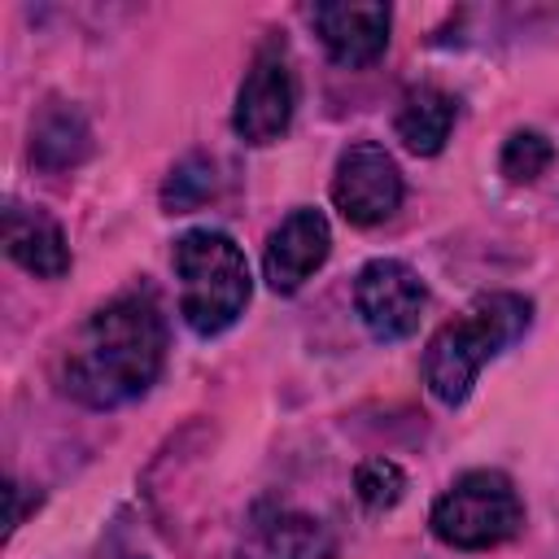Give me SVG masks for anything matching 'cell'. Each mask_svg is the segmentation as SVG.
<instances>
[{
  "mask_svg": "<svg viewBox=\"0 0 559 559\" xmlns=\"http://www.w3.org/2000/svg\"><path fill=\"white\" fill-rule=\"evenodd\" d=\"M258 533H262L266 559H332V550H336L328 524H319L314 515H301V511H275V515H266V524Z\"/></svg>",
  "mask_w": 559,
  "mask_h": 559,
  "instance_id": "13",
  "label": "cell"
},
{
  "mask_svg": "<svg viewBox=\"0 0 559 559\" xmlns=\"http://www.w3.org/2000/svg\"><path fill=\"white\" fill-rule=\"evenodd\" d=\"M166 358V323L148 293H122L100 306L66 354V393L83 406H122L140 397Z\"/></svg>",
  "mask_w": 559,
  "mask_h": 559,
  "instance_id": "1",
  "label": "cell"
},
{
  "mask_svg": "<svg viewBox=\"0 0 559 559\" xmlns=\"http://www.w3.org/2000/svg\"><path fill=\"white\" fill-rule=\"evenodd\" d=\"M4 253L39 280H61L70 271V245L44 210H26V205L4 210Z\"/></svg>",
  "mask_w": 559,
  "mask_h": 559,
  "instance_id": "10",
  "label": "cell"
},
{
  "mask_svg": "<svg viewBox=\"0 0 559 559\" xmlns=\"http://www.w3.org/2000/svg\"><path fill=\"white\" fill-rule=\"evenodd\" d=\"M210 197H214V162L201 153L183 157L162 183V210L166 214H188Z\"/></svg>",
  "mask_w": 559,
  "mask_h": 559,
  "instance_id": "14",
  "label": "cell"
},
{
  "mask_svg": "<svg viewBox=\"0 0 559 559\" xmlns=\"http://www.w3.org/2000/svg\"><path fill=\"white\" fill-rule=\"evenodd\" d=\"M293 105H297L293 66H288L284 48L271 39L258 48V57L245 70V83H240L236 109H231V127L245 144H271L288 131Z\"/></svg>",
  "mask_w": 559,
  "mask_h": 559,
  "instance_id": "5",
  "label": "cell"
},
{
  "mask_svg": "<svg viewBox=\"0 0 559 559\" xmlns=\"http://www.w3.org/2000/svg\"><path fill=\"white\" fill-rule=\"evenodd\" d=\"M175 271H179V314L197 336L227 332L253 293L249 262L227 231H183L175 240Z\"/></svg>",
  "mask_w": 559,
  "mask_h": 559,
  "instance_id": "3",
  "label": "cell"
},
{
  "mask_svg": "<svg viewBox=\"0 0 559 559\" xmlns=\"http://www.w3.org/2000/svg\"><path fill=\"white\" fill-rule=\"evenodd\" d=\"M524 524V502L502 472H467L459 476L432 507V533L454 550H489Z\"/></svg>",
  "mask_w": 559,
  "mask_h": 559,
  "instance_id": "4",
  "label": "cell"
},
{
  "mask_svg": "<svg viewBox=\"0 0 559 559\" xmlns=\"http://www.w3.org/2000/svg\"><path fill=\"white\" fill-rule=\"evenodd\" d=\"M555 162V144L542 135V131H515L507 144H502V175L511 183H533L537 175H546V166Z\"/></svg>",
  "mask_w": 559,
  "mask_h": 559,
  "instance_id": "16",
  "label": "cell"
},
{
  "mask_svg": "<svg viewBox=\"0 0 559 559\" xmlns=\"http://www.w3.org/2000/svg\"><path fill=\"white\" fill-rule=\"evenodd\" d=\"M332 249V231H328V218L319 210H293L266 240V253H262V271H266V284L275 293H297L328 258Z\"/></svg>",
  "mask_w": 559,
  "mask_h": 559,
  "instance_id": "8",
  "label": "cell"
},
{
  "mask_svg": "<svg viewBox=\"0 0 559 559\" xmlns=\"http://www.w3.org/2000/svg\"><path fill=\"white\" fill-rule=\"evenodd\" d=\"M336 66H371L389 44V4H314L310 13Z\"/></svg>",
  "mask_w": 559,
  "mask_h": 559,
  "instance_id": "9",
  "label": "cell"
},
{
  "mask_svg": "<svg viewBox=\"0 0 559 559\" xmlns=\"http://www.w3.org/2000/svg\"><path fill=\"white\" fill-rule=\"evenodd\" d=\"M454 131V96L432 87V83H419L402 96V109H397V140L419 153V157H432L445 148Z\"/></svg>",
  "mask_w": 559,
  "mask_h": 559,
  "instance_id": "11",
  "label": "cell"
},
{
  "mask_svg": "<svg viewBox=\"0 0 559 559\" xmlns=\"http://www.w3.org/2000/svg\"><path fill=\"white\" fill-rule=\"evenodd\" d=\"M332 201L354 227L384 223L402 205V170H397V162L371 140L349 144L336 157V170H332Z\"/></svg>",
  "mask_w": 559,
  "mask_h": 559,
  "instance_id": "6",
  "label": "cell"
},
{
  "mask_svg": "<svg viewBox=\"0 0 559 559\" xmlns=\"http://www.w3.org/2000/svg\"><path fill=\"white\" fill-rule=\"evenodd\" d=\"M354 493L367 511H393L406 493V472L393 459H367L354 472Z\"/></svg>",
  "mask_w": 559,
  "mask_h": 559,
  "instance_id": "15",
  "label": "cell"
},
{
  "mask_svg": "<svg viewBox=\"0 0 559 559\" xmlns=\"http://www.w3.org/2000/svg\"><path fill=\"white\" fill-rule=\"evenodd\" d=\"M354 306H358V319L367 323V332L376 341H402L419 328V314L428 306V288L406 262L376 258L358 271Z\"/></svg>",
  "mask_w": 559,
  "mask_h": 559,
  "instance_id": "7",
  "label": "cell"
},
{
  "mask_svg": "<svg viewBox=\"0 0 559 559\" xmlns=\"http://www.w3.org/2000/svg\"><path fill=\"white\" fill-rule=\"evenodd\" d=\"M533 319V306L528 297L520 293H485L476 297L459 319H450L432 341H428V354H424V384L437 402L445 406H459L480 367L489 358H498L515 336H524Z\"/></svg>",
  "mask_w": 559,
  "mask_h": 559,
  "instance_id": "2",
  "label": "cell"
},
{
  "mask_svg": "<svg viewBox=\"0 0 559 559\" xmlns=\"http://www.w3.org/2000/svg\"><path fill=\"white\" fill-rule=\"evenodd\" d=\"M92 148V131L83 122L79 109L70 105H57L48 109L39 122H35V140H31V157L44 166V170H66V166H79Z\"/></svg>",
  "mask_w": 559,
  "mask_h": 559,
  "instance_id": "12",
  "label": "cell"
}]
</instances>
